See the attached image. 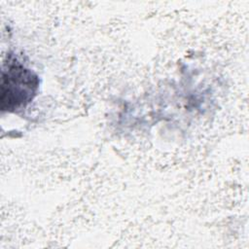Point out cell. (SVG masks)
Returning a JSON list of instances; mask_svg holds the SVG:
<instances>
[{
    "label": "cell",
    "instance_id": "cell-1",
    "mask_svg": "<svg viewBox=\"0 0 249 249\" xmlns=\"http://www.w3.org/2000/svg\"><path fill=\"white\" fill-rule=\"evenodd\" d=\"M38 88L37 75L13 54H9L2 71V110L15 112L24 108L33 100Z\"/></svg>",
    "mask_w": 249,
    "mask_h": 249
}]
</instances>
